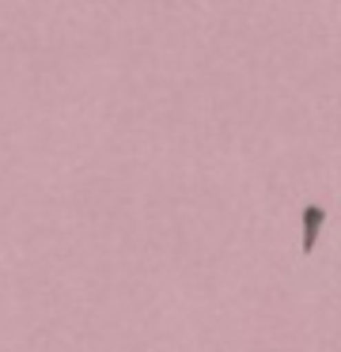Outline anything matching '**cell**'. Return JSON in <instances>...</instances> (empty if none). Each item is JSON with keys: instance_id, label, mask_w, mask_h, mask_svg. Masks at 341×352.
Segmentation results:
<instances>
[{"instance_id": "cell-1", "label": "cell", "mask_w": 341, "mask_h": 352, "mask_svg": "<svg viewBox=\"0 0 341 352\" xmlns=\"http://www.w3.org/2000/svg\"><path fill=\"white\" fill-rule=\"evenodd\" d=\"M318 223H322V208L311 205L307 208V243H303V250H311V246L318 243Z\"/></svg>"}]
</instances>
